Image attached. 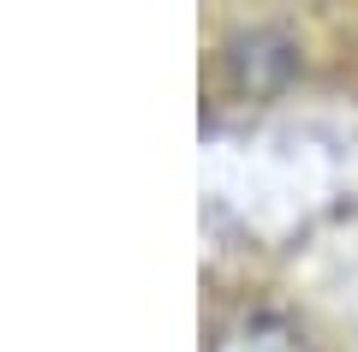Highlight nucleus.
<instances>
[{"label": "nucleus", "instance_id": "nucleus-1", "mask_svg": "<svg viewBox=\"0 0 358 352\" xmlns=\"http://www.w3.org/2000/svg\"><path fill=\"white\" fill-rule=\"evenodd\" d=\"M209 352H305V340L281 316H239V323H227L215 335Z\"/></svg>", "mask_w": 358, "mask_h": 352}]
</instances>
